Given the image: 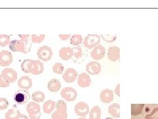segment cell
I'll return each mask as SVG.
<instances>
[{"label":"cell","instance_id":"cell-1","mask_svg":"<svg viewBox=\"0 0 158 119\" xmlns=\"http://www.w3.org/2000/svg\"><path fill=\"white\" fill-rule=\"evenodd\" d=\"M44 64L40 60L27 59L21 64V69L27 73L32 75H40L44 72Z\"/></svg>","mask_w":158,"mask_h":119},{"label":"cell","instance_id":"cell-2","mask_svg":"<svg viewBox=\"0 0 158 119\" xmlns=\"http://www.w3.org/2000/svg\"><path fill=\"white\" fill-rule=\"evenodd\" d=\"M32 44L29 38L16 41L13 40L9 44V49L15 52H21L23 54L28 53L31 50Z\"/></svg>","mask_w":158,"mask_h":119},{"label":"cell","instance_id":"cell-3","mask_svg":"<svg viewBox=\"0 0 158 119\" xmlns=\"http://www.w3.org/2000/svg\"><path fill=\"white\" fill-rule=\"evenodd\" d=\"M56 111L52 115V119H67V107L63 100H59L56 103Z\"/></svg>","mask_w":158,"mask_h":119},{"label":"cell","instance_id":"cell-4","mask_svg":"<svg viewBox=\"0 0 158 119\" xmlns=\"http://www.w3.org/2000/svg\"><path fill=\"white\" fill-rule=\"evenodd\" d=\"M73 56L72 57V60L75 63H82L85 61L87 56L88 52L85 46H75L73 48Z\"/></svg>","mask_w":158,"mask_h":119},{"label":"cell","instance_id":"cell-5","mask_svg":"<svg viewBox=\"0 0 158 119\" xmlns=\"http://www.w3.org/2000/svg\"><path fill=\"white\" fill-rule=\"evenodd\" d=\"M26 110L31 119H40L42 115L41 108L38 103L34 101L28 103Z\"/></svg>","mask_w":158,"mask_h":119},{"label":"cell","instance_id":"cell-6","mask_svg":"<svg viewBox=\"0 0 158 119\" xmlns=\"http://www.w3.org/2000/svg\"><path fill=\"white\" fill-rule=\"evenodd\" d=\"M100 43V37L98 34H88L83 42V45L88 49L95 48Z\"/></svg>","mask_w":158,"mask_h":119},{"label":"cell","instance_id":"cell-7","mask_svg":"<svg viewBox=\"0 0 158 119\" xmlns=\"http://www.w3.org/2000/svg\"><path fill=\"white\" fill-rule=\"evenodd\" d=\"M37 56L40 60L43 62H48L50 60L53 56L52 48L48 46H41L37 52Z\"/></svg>","mask_w":158,"mask_h":119},{"label":"cell","instance_id":"cell-8","mask_svg":"<svg viewBox=\"0 0 158 119\" xmlns=\"http://www.w3.org/2000/svg\"><path fill=\"white\" fill-rule=\"evenodd\" d=\"M30 97H31V95L28 91L20 89L15 93L14 101L19 105H24L28 102Z\"/></svg>","mask_w":158,"mask_h":119},{"label":"cell","instance_id":"cell-9","mask_svg":"<svg viewBox=\"0 0 158 119\" xmlns=\"http://www.w3.org/2000/svg\"><path fill=\"white\" fill-rule=\"evenodd\" d=\"M2 76L4 80L8 83H14L17 80L18 74L17 72L11 68H5L2 72Z\"/></svg>","mask_w":158,"mask_h":119},{"label":"cell","instance_id":"cell-10","mask_svg":"<svg viewBox=\"0 0 158 119\" xmlns=\"http://www.w3.org/2000/svg\"><path fill=\"white\" fill-rule=\"evenodd\" d=\"M77 92L75 89L70 87L63 88L61 91V96L67 101H74L77 97Z\"/></svg>","mask_w":158,"mask_h":119},{"label":"cell","instance_id":"cell-11","mask_svg":"<svg viewBox=\"0 0 158 119\" xmlns=\"http://www.w3.org/2000/svg\"><path fill=\"white\" fill-rule=\"evenodd\" d=\"M13 61V57L11 52L2 51L0 52V66L7 67L11 65Z\"/></svg>","mask_w":158,"mask_h":119},{"label":"cell","instance_id":"cell-12","mask_svg":"<svg viewBox=\"0 0 158 119\" xmlns=\"http://www.w3.org/2000/svg\"><path fill=\"white\" fill-rule=\"evenodd\" d=\"M106 48L101 44L94 48L91 52V57L95 60H100L105 56Z\"/></svg>","mask_w":158,"mask_h":119},{"label":"cell","instance_id":"cell-13","mask_svg":"<svg viewBox=\"0 0 158 119\" xmlns=\"http://www.w3.org/2000/svg\"><path fill=\"white\" fill-rule=\"evenodd\" d=\"M90 111V108H89L87 103L85 102H79L75 105V112L78 116L82 117H85Z\"/></svg>","mask_w":158,"mask_h":119},{"label":"cell","instance_id":"cell-14","mask_svg":"<svg viewBox=\"0 0 158 119\" xmlns=\"http://www.w3.org/2000/svg\"><path fill=\"white\" fill-rule=\"evenodd\" d=\"M78 76V73L74 68H68L63 75V80L67 83L75 82Z\"/></svg>","mask_w":158,"mask_h":119},{"label":"cell","instance_id":"cell-15","mask_svg":"<svg viewBox=\"0 0 158 119\" xmlns=\"http://www.w3.org/2000/svg\"><path fill=\"white\" fill-rule=\"evenodd\" d=\"M101 70L100 64L97 62H90L86 65V72L91 75H98L100 73Z\"/></svg>","mask_w":158,"mask_h":119},{"label":"cell","instance_id":"cell-16","mask_svg":"<svg viewBox=\"0 0 158 119\" xmlns=\"http://www.w3.org/2000/svg\"><path fill=\"white\" fill-rule=\"evenodd\" d=\"M18 86L24 90L28 91L32 86V79L26 76L21 77L18 80Z\"/></svg>","mask_w":158,"mask_h":119},{"label":"cell","instance_id":"cell-17","mask_svg":"<svg viewBox=\"0 0 158 119\" xmlns=\"http://www.w3.org/2000/svg\"><path fill=\"white\" fill-rule=\"evenodd\" d=\"M91 79L90 76L86 73L79 74L78 77V85L81 87H87L90 86Z\"/></svg>","mask_w":158,"mask_h":119},{"label":"cell","instance_id":"cell-18","mask_svg":"<svg viewBox=\"0 0 158 119\" xmlns=\"http://www.w3.org/2000/svg\"><path fill=\"white\" fill-rule=\"evenodd\" d=\"M108 58L110 60L116 62L120 57V49L117 46H111L108 49Z\"/></svg>","mask_w":158,"mask_h":119},{"label":"cell","instance_id":"cell-19","mask_svg":"<svg viewBox=\"0 0 158 119\" xmlns=\"http://www.w3.org/2000/svg\"><path fill=\"white\" fill-rule=\"evenodd\" d=\"M73 56V50L71 47H63L59 51V57L63 60H69L72 59Z\"/></svg>","mask_w":158,"mask_h":119},{"label":"cell","instance_id":"cell-20","mask_svg":"<svg viewBox=\"0 0 158 119\" xmlns=\"http://www.w3.org/2000/svg\"><path fill=\"white\" fill-rule=\"evenodd\" d=\"M101 101L104 103H110L113 100V92L109 89H106L101 91Z\"/></svg>","mask_w":158,"mask_h":119},{"label":"cell","instance_id":"cell-21","mask_svg":"<svg viewBox=\"0 0 158 119\" xmlns=\"http://www.w3.org/2000/svg\"><path fill=\"white\" fill-rule=\"evenodd\" d=\"M48 89L49 91L56 93L61 89V83L57 79H52L48 83Z\"/></svg>","mask_w":158,"mask_h":119},{"label":"cell","instance_id":"cell-22","mask_svg":"<svg viewBox=\"0 0 158 119\" xmlns=\"http://www.w3.org/2000/svg\"><path fill=\"white\" fill-rule=\"evenodd\" d=\"M56 107V103L52 100H48L44 103L43 111L44 113L49 115Z\"/></svg>","mask_w":158,"mask_h":119},{"label":"cell","instance_id":"cell-23","mask_svg":"<svg viewBox=\"0 0 158 119\" xmlns=\"http://www.w3.org/2000/svg\"><path fill=\"white\" fill-rule=\"evenodd\" d=\"M109 113L115 118L120 117V105L117 103H113L109 107Z\"/></svg>","mask_w":158,"mask_h":119},{"label":"cell","instance_id":"cell-24","mask_svg":"<svg viewBox=\"0 0 158 119\" xmlns=\"http://www.w3.org/2000/svg\"><path fill=\"white\" fill-rule=\"evenodd\" d=\"M21 115V112L17 108L9 109L6 113L5 118L6 119H18Z\"/></svg>","mask_w":158,"mask_h":119},{"label":"cell","instance_id":"cell-25","mask_svg":"<svg viewBox=\"0 0 158 119\" xmlns=\"http://www.w3.org/2000/svg\"><path fill=\"white\" fill-rule=\"evenodd\" d=\"M89 119H101V108L98 106H94L90 111Z\"/></svg>","mask_w":158,"mask_h":119},{"label":"cell","instance_id":"cell-26","mask_svg":"<svg viewBox=\"0 0 158 119\" xmlns=\"http://www.w3.org/2000/svg\"><path fill=\"white\" fill-rule=\"evenodd\" d=\"M45 94H44L42 91H35L32 93V99L34 101V102L36 103H41L43 102L45 99Z\"/></svg>","mask_w":158,"mask_h":119},{"label":"cell","instance_id":"cell-27","mask_svg":"<svg viewBox=\"0 0 158 119\" xmlns=\"http://www.w3.org/2000/svg\"><path fill=\"white\" fill-rule=\"evenodd\" d=\"M70 42L72 45L78 46L82 42V37L81 34H74L70 39Z\"/></svg>","mask_w":158,"mask_h":119},{"label":"cell","instance_id":"cell-28","mask_svg":"<svg viewBox=\"0 0 158 119\" xmlns=\"http://www.w3.org/2000/svg\"><path fill=\"white\" fill-rule=\"evenodd\" d=\"M144 105H131V114L133 116H137L141 113Z\"/></svg>","mask_w":158,"mask_h":119},{"label":"cell","instance_id":"cell-29","mask_svg":"<svg viewBox=\"0 0 158 119\" xmlns=\"http://www.w3.org/2000/svg\"><path fill=\"white\" fill-rule=\"evenodd\" d=\"M11 42L9 36L7 34H0V46L5 47L9 45Z\"/></svg>","mask_w":158,"mask_h":119},{"label":"cell","instance_id":"cell-30","mask_svg":"<svg viewBox=\"0 0 158 119\" xmlns=\"http://www.w3.org/2000/svg\"><path fill=\"white\" fill-rule=\"evenodd\" d=\"M45 34H32L31 41L33 43H41L45 39Z\"/></svg>","mask_w":158,"mask_h":119},{"label":"cell","instance_id":"cell-31","mask_svg":"<svg viewBox=\"0 0 158 119\" xmlns=\"http://www.w3.org/2000/svg\"><path fill=\"white\" fill-rule=\"evenodd\" d=\"M52 70L56 74H62L64 70V66L61 63L57 62L53 65Z\"/></svg>","mask_w":158,"mask_h":119},{"label":"cell","instance_id":"cell-32","mask_svg":"<svg viewBox=\"0 0 158 119\" xmlns=\"http://www.w3.org/2000/svg\"><path fill=\"white\" fill-rule=\"evenodd\" d=\"M9 105V102L6 98L0 97V111L6 110Z\"/></svg>","mask_w":158,"mask_h":119},{"label":"cell","instance_id":"cell-33","mask_svg":"<svg viewBox=\"0 0 158 119\" xmlns=\"http://www.w3.org/2000/svg\"><path fill=\"white\" fill-rule=\"evenodd\" d=\"M146 119H158V107L155 108L151 113L146 115Z\"/></svg>","mask_w":158,"mask_h":119},{"label":"cell","instance_id":"cell-34","mask_svg":"<svg viewBox=\"0 0 158 119\" xmlns=\"http://www.w3.org/2000/svg\"><path fill=\"white\" fill-rule=\"evenodd\" d=\"M102 38L107 42H113L117 38V35H110V34H102Z\"/></svg>","mask_w":158,"mask_h":119},{"label":"cell","instance_id":"cell-35","mask_svg":"<svg viewBox=\"0 0 158 119\" xmlns=\"http://www.w3.org/2000/svg\"><path fill=\"white\" fill-rule=\"evenodd\" d=\"M10 84L7 83L6 81L4 80V79L3 78L2 74H0V87L2 88H6L9 87Z\"/></svg>","mask_w":158,"mask_h":119},{"label":"cell","instance_id":"cell-36","mask_svg":"<svg viewBox=\"0 0 158 119\" xmlns=\"http://www.w3.org/2000/svg\"><path fill=\"white\" fill-rule=\"evenodd\" d=\"M59 37L62 41H67L71 37L70 34H59Z\"/></svg>","mask_w":158,"mask_h":119},{"label":"cell","instance_id":"cell-37","mask_svg":"<svg viewBox=\"0 0 158 119\" xmlns=\"http://www.w3.org/2000/svg\"><path fill=\"white\" fill-rule=\"evenodd\" d=\"M30 36H31V35H30V34H19V38H21V40H24V39L29 38Z\"/></svg>","mask_w":158,"mask_h":119},{"label":"cell","instance_id":"cell-38","mask_svg":"<svg viewBox=\"0 0 158 119\" xmlns=\"http://www.w3.org/2000/svg\"><path fill=\"white\" fill-rule=\"evenodd\" d=\"M115 92L117 95V96H120V84H118L117 86L115 89Z\"/></svg>","mask_w":158,"mask_h":119},{"label":"cell","instance_id":"cell-39","mask_svg":"<svg viewBox=\"0 0 158 119\" xmlns=\"http://www.w3.org/2000/svg\"><path fill=\"white\" fill-rule=\"evenodd\" d=\"M18 119H29V118L25 115H21Z\"/></svg>","mask_w":158,"mask_h":119},{"label":"cell","instance_id":"cell-40","mask_svg":"<svg viewBox=\"0 0 158 119\" xmlns=\"http://www.w3.org/2000/svg\"><path fill=\"white\" fill-rule=\"evenodd\" d=\"M78 119H87V118H86L85 117H81V118H79Z\"/></svg>","mask_w":158,"mask_h":119},{"label":"cell","instance_id":"cell-41","mask_svg":"<svg viewBox=\"0 0 158 119\" xmlns=\"http://www.w3.org/2000/svg\"><path fill=\"white\" fill-rule=\"evenodd\" d=\"M106 119H113V118H110V117H108V118H106Z\"/></svg>","mask_w":158,"mask_h":119}]
</instances>
